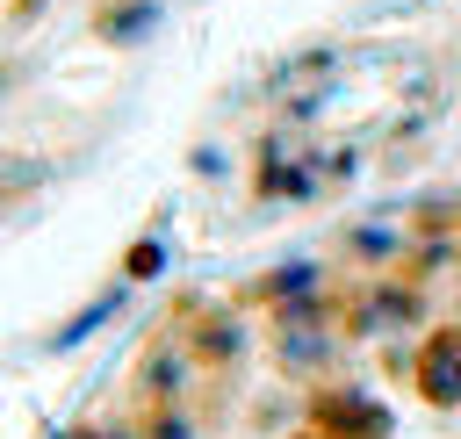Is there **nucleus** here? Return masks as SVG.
<instances>
[{
    "instance_id": "obj_1",
    "label": "nucleus",
    "mask_w": 461,
    "mask_h": 439,
    "mask_svg": "<svg viewBox=\"0 0 461 439\" xmlns=\"http://www.w3.org/2000/svg\"><path fill=\"white\" fill-rule=\"evenodd\" d=\"M36 7H43V0H7V14H14V22H22V14H36Z\"/></svg>"
}]
</instances>
